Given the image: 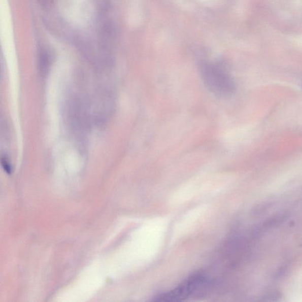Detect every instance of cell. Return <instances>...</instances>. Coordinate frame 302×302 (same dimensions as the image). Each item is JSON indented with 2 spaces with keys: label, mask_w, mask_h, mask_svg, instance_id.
<instances>
[{
  "label": "cell",
  "mask_w": 302,
  "mask_h": 302,
  "mask_svg": "<svg viewBox=\"0 0 302 302\" xmlns=\"http://www.w3.org/2000/svg\"><path fill=\"white\" fill-rule=\"evenodd\" d=\"M2 165L3 166L4 169L6 171L7 173L10 174L12 173V166H11L9 162L6 158H2Z\"/></svg>",
  "instance_id": "cell-3"
},
{
  "label": "cell",
  "mask_w": 302,
  "mask_h": 302,
  "mask_svg": "<svg viewBox=\"0 0 302 302\" xmlns=\"http://www.w3.org/2000/svg\"><path fill=\"white\" fill-rule=\"evenodd\" d=\"M199 70L204 83L214 95L223 99L233 95L235 82L222 65L205 61L200 64Z\"/></svg>",
  "instance_id": "cell-1"
},
{
  "label": "cell",
  "mask_w": 302,
  "mask_h": 302,
  "mask_svg": "<svg viewBox=\"0 0 302 302\" xmlns=\"http://www.w3.org/2000/svg\"><path fill=\"white\" fill-rule=\"evenodd\" d=\"M205 282L203 275L196 274L191 276L174 289L169 292L156 296L154 300L156 301H182L191 296Z\"/></svg>",
  "instance_id": "cell-2"
}]
</instances>
